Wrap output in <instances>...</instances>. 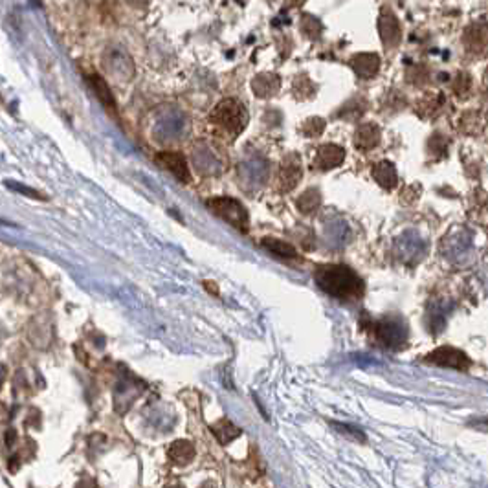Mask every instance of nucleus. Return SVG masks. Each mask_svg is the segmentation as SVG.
I'll return each mask as SVG.
<instances>
[{"mask_svg":"<svg viewBox=\"0 0 488 488\" xmlns=\"http://www.w3.org/2000/svg\"><path fill=\"white\" fill-rule=\"evenodd\" d=\"M314 277H316L317 287L322 288L323 292L342 301H358L365 292L362 277L345 265L317 267Z\"/></svg>","mask_w":488,"mask_h":488,"instance_id":"f257e3e1","label":"nucleus"},{"mask_svg":"<svg viewBox=\"0 0 488 488\" xmlns=\"http://www.w3.org/2000/svg\"><path fill=\"white\" fill-rule=\"evenodd\" d=\"M210 121H212L217 129H221L222 132H226V134H230L232 138H235L239 136V134L244 131V127H246L248 112L241 101L228 97V100H222L221 103L213 109L212 114H210Z\"/></svg>","mask_w":488,"mask_h":488,"instance_id":"f03ea898","label":"nucleus"},{"mask_svg":"<svg viewBox=\"0 0 488 488\" xmlns=\"http://www.w3.org/2000/svg\"><path fill=\"white\" fill-rule=\"evenodd\" d=\"M207 207L215 213L217 217H221L222 221H226L228 224H232L239 232L246 233L250 228V217H248L246 207L242 206L241 202L230 196H213L207 200Z\"/></svg>","mask_w":488,"mask_h":488,"instance_id":"7ed1b4c3","label":"nucleus"},{"mask_svg":"<svg viewBox=\"0 0 488 488\" xmlns=\"http://www.w3.org/2000/svg\"><path fill=\"white\" fill-rule=\"evenodd\" d=\"M189 131V120L184 112L169 109L157 120L155 125V140L157 141H176L182 140Z\"/></svg>","mask_w":488,"mask_h":488,"instance_id":"20e7f679","label":"nucleus"},{"mask_svg":"<svg viewBox=\"0 0 488 488\" xmlns=\"http://www.w3.org/2000/svg\"><path fill=\"white\" fill-rule=\"evenodd\" d=\"M237 175H239L241 186L246 191H253V189H259L267 184L268 176H270V164L265 158H250L239 166Z\"/></svg>","mask_w":488,"mask_h":488,"instance_id":"39448f33","label":"nucleus"},{"mask_svg":"<svg viewBox=\"0 0 488 488\" xmlns=\"http://www.w3.org/2000/svg\"><path fill=\"white\" fill-rule=\"evenodd\" d=\"M375 338L377 342L384 347L397 349L400 347L406 338H408V329L400 320L397 317H386V320H380V322L375 323Z\"/></svg>","mask_w":488,"mask_h":488,"instance_id":"423d86ee","label":"nucleus"},{"mask_svg":"<svg viewBox=\"0 0 488 488\" xmlns=\"http://www.w3.org/2000/svg\"><path fill=\"white\" fill-rule=\"evenodd\" d=\"M441 246H443L444 255L448 259H452L453 262H463L472 253V235L464 228H457L444 239Z\"/></svg>","mask_w":488,"mask_h":488,"instance_id":"0eeeda50","label":"nucleus"},{"mask_svg":"<svg viewBox=\"0 0 488 488\" xmlns=\"http://www.w3.org/2000/svg\"><path fill=\"white\" fill-rule=\"evenodd\" d=\"M301 176V158H299L297 152H290V155H287V157L283 158L281 166H279V173H277V189L281 193H288L299 184Z\"/></svg>","mask_w":488,"mask_h":488,"instance_id":"6e6552de","label":"nucleus"},{"mask_svg":"<svg viewBox=\"0 0 488 488\" xmlns=\"http://www.w3.org/2000/svg\"><path fill=\"white\" fill-rule=\"evenodd\" d=\"M395 252L404 262H417L426 253V242L417 232H406L395 241Z\"/></svg>","mask_w":488,"mask_h":488,"instance_id":"1a4fd4ad","label":"nucleus"},{"mask_svg":"<svg viewBox=\"0 0 488 488\" xmlns=\"http://www.w3.org/2000/svg\"><path fill=\"white\" fill-rule=\"evenodd\" d=\"M426 362L439 365V368L457 369V371H466L472 363L463 351L453 347H441L437 351L430 352L426 356Z\"/></svg>","mask_w":488,"mask_h":488,"instance_id":"9d476101","label":"nucleus"},{"mask_svg":"<svg viewBox=\"0 0 488 488\" xmlns=\"http://www.w3.org/2000/svg\"><path fill=\"white\" fill-rule=\"evenodd\" d=\"M157 164L164 167L166 171L171 173L176 180H180L182 184H189L191 182V173H189V164H187L186 157L180 152L175 151H164L157 155Z\"/></svg>","mask_w":488,"mask_h":488,"instance_id":"9b49d317","label":"nucleus"},{"mask_svg":"<svg viewBox=\"0 0 488 488\" xmlns=\"http://www.w3.org/2000/svg\"><path fill=\"white\" fill-rule=\"evenodd\" d=\"M191 162L202 176H215L221 173V162L206 143H196L191 151Z\"/></svg>","mask_w":488,"mask_h":488,"instance_id":"f8f14e48","label":"nucleus"},{"mask_svg":"<svg viewBox=\"0 0 488 488\" xmlns=\"http://www.w3.org/2000/svg\"><path fill=\"white\" fill-rule=\"evenodd\" d=\"M343 160H345L343 147L336 145V143H325L317 149L316 157H314V166L322 171H329V169L342 166Z\"/></svg>","mask_w":488,"mask_h":488,"instance_id":"ddd939ff","label":"nucleus"},{"mask_svg":"<svg viewBox=\"0 0 488 488\" xmlns=\"http://www.w3.org/2000/svg\"><path fill=\"white\" fill-rule=\"evenodd\" d=\"M378 30H380V37H382L386 48H395V46H398L400 37H402V31H400L398 19L393 15L391 11H382L380 20H378Z\"/></svg>","mask_w":488,"mask_h":488,"instance_id":"4468645a","label":"nucleus"},{"mask_svg":"<svg viewBox=\"0 0 488 488\" xmlns=\"http://www.w3.org/2000/svg\"><path fill=\"white\" fill-rule=\"evenodd\" d=\"M105 68L111 72L112 76H118L121 79H129V77H132V72H134V65H132L131 57L121 54L120 50L107 52Z\"/></svg>","mask_w":488,"mask_h":488,"instance_id":"2eb2a0df","label":"nucleus"},{"mask_svg":"<svg viewBox=\"0 0 488 488\" xmlns=\"http://www.w3.org/2000/svg\"><path fill=\"white\" fill-rule=\"evenodd\" d=\"M281 88V79L272 72H262L257 74L252 79V90L257 97H272Z\"/></svg>","mask_w":488,"mask_h":488,"instance_id":"dca6fc26","label":"nucleus"},{"mask_svg":"<svg viewBox=\"0 0 488 488\" xmlns=\"http://www.w3.org/2000/svg\"><path fill=\"white\" fill-rule=\"evenodd\" d=\"M464 42L472 54H478V56L488 54V24L470 26L464 36Z\"/></svg>","mask_w":488,"mask_h":488,"instance_id":"f3484780","label":"nucleus"},{"mask_svg":"<svg viewBox=\"0 0 488 488\" xmlns=\"http://www.w3.org/2000/svg\"><path fill=\"white\" fill-rule=\"evenodd\" d=\"M349 65L356 72V76L369 79V77L377 76L378 68H380V57L377 54H358L352 57Z\"/></svg>","mask_w":488,"mask_h":488,"instance_id":"a211bd4d","label":"nucleus"},{"mask_svg":"<svg viewBox=\"0 0 488 488\" xmlns=\"http://www.w3.org/2000/svg\"><path fill=\"white\" fill-rule=\"evenodd\" d=\"M380 141V129L372 123H365V125L358 127L356 134H354V143L360 151H369L375 149Z\"/></svg>","mask_w":488,"mask_h":488,"instance_id":"6ab92c4d","label":"nucleus"},{"mask_svg":"<svg viewBox=\"0 0 488 488\" xmlns=\"http://www.w3.org/2000/svg\"><path fill=\"white\" fill-rule=\"evenodd\" d=\"M88 79V83H90L92 90L96 92L97 100L105 105L107 111L111 112H116V100H114V96H112L111 88H109V85L105 83V79L100 76V74H90V76L86 77Z\"/></svg>","mask_w":488,"mask_h":488,"instance_id":"aec40b11","label":"nucleus"},{"mask_svg":"<svg viewBox=\"0 0 488 488\" xmlns=\"http://www.w3.org/2000/svg\"><path fill=\"white\" fill-rule=\"evenodd\" d=\"M167 455L173 463L178 466H186L187 463H191V459L195 457V448L189 441H175L171 446L167 448Z\"/></svg>","mask_w":488,"mask_h":488,"instance_id":"412c9836","label":"nucleus"},{"mask_svg":"<svg viewBox=\"0 0 488 488\" xmlns=\"http://www.w3.org/2000/svg\"><path fill=\"white\" fill-rule=\"evenodd\" d=\"M372 176H375V180L382 187H386V189H393L398 182L397 169H395V166L388 160L378 162L377 166L372 167Z\"/></svg>","mask_w":488,"mask_h":488,"instance_id":"4be33fe9","label":"nucleus"},{"mask_svg":"<svg viewBox=\"0 0 488 488\" xmlns=\"http://www.w3.org/2000/svg\"><path fill=\"white\" fill-rule=\"evenodd\" d=\"M261 244L267 248L268 252L274 253V255H277V257H283V259H296L297 257L296 248H294L292 244H288V242L281 241V239L267 237V239H262Z\"/></svg>","mask_w":488,"mask_h":488,"instance_id":"5701e85b","label":"nucleus"},{"mask_svg":"<svg viewBox=\"0 0 488 488\" xmlns=\"http://www.w3.org/2000/svg\"><path fill=\"white\" fill-rule=\"evenodd\" d=\"M320 204H322V193H320V189H316V187L307 189V191L303 193L296 200L297 210L301 213H305V215H310V213L316 212L317 207H320Z\"/></svg>","mask_w":488,"mask_h":488,"instance_id":"b1692460","label":"nucleus"},{"mask_svg":"<svg viewBox=\"0 0 488 488\" xmlns=\"http://www.w3.org/2000/svg\"><path fill=\"white\" fill-rule=\"evenodd\" d=\"M316 90H317L316 85H314L313 81H310V77L305 76V74H299V76L294 79L292 92H294V96H296V100L299 101L310 100V97H314Z\"/></svg>","mask_w":488,"mask_h":488,"instance_id":"393cba45","label":"nucleus"},{"mask_svg":"<svg viewBox=\"0 0 488 488\" xmlns=\"http://www.w3.org/2000/svg\"><path fill=\"white\" fill-rule=\"evenodd\" d=\"M213 433H215V437L219 439V443L228 444L230 441H233V439H237L241 435V430L237 428L235 424H232L230 420L224 418V420H221V423L213 426Z\"/></svg>","mask_w":488,"mask_h":488,"instance_id":"a878e982","label":"nucleus"},{"mask_svg":"<svg viewBox=\"0 0 488 488\" xmlns=\"http://www.w3.org/2000/svg\"><path fill=\"white\" fill-rule=\"evenodd\" d=\"M323 131H325V120H322L320 116H314V118H308L305 123H303L301 127V132L305 134V136L308 138H317L322 136Z\"/></svg>","mask_w":488,"mask_h":488,"instance_id":"bb28decb","label":"nucleus"},{"mask_svg":"<svg viewBox=\"0 0 488 488\" xmlns=\"http://www.w3.org/2000/svg\"><path fill=\"white\" fill-rule=\"evenodd\" d=\"M301 30H303V33H305L307 37H310V39H317V37H320V33H322L323 26H322V22L316 19V17L303 15Z\"/></svg>","mask_w":488,"mask_h":488,"instance_id":"cd10ccee","label":"nucleus"},{"mask_svg":"<svg viewBox=\"0 0 488 488\" xmlns=\"http://www.w3.org/2000/svg\"><path fill=\"white\" fill-rule=\"evenodd\" d=\"M6 186H10V187H15V191H20V193H24V195H30V196H33V198H45L42 195H39V193H36L33 189H30V187H24V186H20V184H17V182H6Z\"/></svg>","mask_w":488,"mask_h":488,"instance_id":"c85d7f7f","label":"nucleus"},{"mask_svg":"<svg viewBox=\"0 0 488 488\" xmlns=\"http://www.w3.org/2000/svg\"><path fill=\"white\" fill-rule=\"evenodd\" d=\"M473 426H475V428H479V430H485V432H487V430H488V420H473Z\"/></svg>","mask_w":488,"mask_h":488,"instance_id":"c756f323","label":"nucleus"},{"mask_svg":"<svg viewBox=\"0 0 488 488\" xmlns=\"http://www.w3.org/2000/svg\"><path fill=\"white\" fill-rule=\"evenodd\" d=\"M287 2L290 6H301L303 2H305V0H287Z\"/></svg>","mask_w":488,"mask_h":488,"instance_id":"7c9ffc66","label":"nucleus"},{"mask_svg":"<svg viewBox=\"0 0 488 488\" xmlns=\"http://www.w3.org/2000/svg\"><path fill=\"white\" fill-rule=\"evenodd\" d=\"M167 488H184V487H180V485H173V487H167Z\"/></svg>","mask_w":488,"mask_h":488,"instance_id":"2f4dec72","label":"nucleus"}]
</instances>
